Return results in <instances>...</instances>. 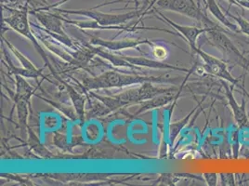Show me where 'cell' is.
Masks as SVG:
<instances>
[{
    "instance_id": "obj_8",
    "label": "cell",
    "mask_w": 249,
    "mask_h": 186,
    "mask_svg": "<svg viewBox=\"0 0 249 186\" xmlns=\"http://www.w3.org/2000/svg\"><path fill=\"white\" fill-rule=\"evenodd\" d=\"M207 6H208L209 12L218 20L225 28H227L231 31L239 33L238 26L237 24L232 23L231 21L229 20L227 16L221 11L219 6L217 3L216 0H207Z\"/></svg>"
},
{
    "instance_id": "obj_1",
    "label": "cell",
    "mask_w": 249,
    "mask_h": 186,
    "mask_svg": "<svg viewBox=\"0 0 249 186\" xmlns=\"http://www.w3.org/2000/svg\"><path fill=\"white\" fill-rule=\"evenodd\" d=\"M157 5L165 10L176 11L183 15H186L187 17L200 21L204 23L205 27L222 29L208 19L206 14L201 11V9L194 0H158Z\"/></svg>"
},
{
    "instance_id": "obj_2",
    "label": "cell",
    "mask_w": 249,
    "mask_h": 186,
    "mask_svg": "<svg viewBox=\"0 0 249 186\" xmlns=\"http://www.w3.org/2000/svg\"><path fill=\"white\" fill-rule=\"evenodd\" d=\"M223 31V29H213L208 32V38L211 44L222 52V54L228 60L232 61L234 63H237L249 71V58H246L241 53L237 47Z\"/></svg>"
},
{
    "instance_id": "obj_14",
    "label": "cell",
    "mask_w": 249,
    "mask_h": 186,
    "mask_svg": "<svg viewBox=\"0 0 249 186\" xmlns=\"http://www.w3.org/2000/svg\"><path fill=\"white\" fill-rule=\"evenodd\" d=\"M204 178L205 181L207 182L209 186H216L218 185V174L214 172H208V173H204Z\"/></svg>"
},
{
    "instance_id": "obj_9",
    "label": "cell",
    "mask_w": 249,
    "mask_h": 186,
    "mask_svg": "<svg viewBox=\"0 0 249 186\" xmlns=\"http://www.w3.org/2000/svg\"><path fill=\"white\" fill-rule=\"evenodd\" d=\"M36 16H37L38 20L41 21L42 24L45 25L47 28H49L52 31L56 32L60 35L64 36V34L61 30V25H62L61 21H60L61 18L55 17V16L51 15V14H43V13L36 14Z\"/></svg>"
},
{
    "instance_id": "obj_12",
    "label": "cell",
    "mask_w": 249,
    "mask_h": 186,
    "mask_svg": "<svg viewBox=\"0 0 249 186\" xmlns=\"http://www.w3.org/2000/svg\"><path fill=\"white\" fill-rule=\"evenodd\" d=\"M228 15L236 22V24L238 26L239 33L245 34V35L249 37V21H247L246 19H244L242 16H235V15H232L229 12Z\"/></svg>"
},
{
    "instance_id": "obj_5",
    "label": "cell",
    "mask_w": 249,
    "mask_h": 186,
    "mask_svg": "<svg viewBox=\"0 0 249 186\" xmlns=\"http://www.w3.org/2000/svg\"><path fill=\"white\" fill-rule=\"evenodd\" d=\"M62 12H68V13H73V14H82L85 16L90 17L91 19H94L97 22H99L100 25H112V24H118L122 23L127 20H130L134 18L139 14V12H129L125 13L122 15H113V14H106V13H102L99 11H61Z\"/></svg>"
},
{
    "instance_id": "obj_11",
    "label": "cell",
    "mask_w": 249,
    "mask_h": 186,
    "mask_svg": "<svg viewBox=\"0 0 249 186\" xmlns=\"http://www.w3.org/2000/svg\"><path fill=\"white\" fill-rule=\"evenodd\" d=\"M196 110V108H195L190 114L187 115L184 119H182L181 121L177 122V123H174V124H172L170 126V139H171V140L174 141V139H175L177 136H178V134L180 132V130L183 129V127L188 123V121H189L191 115L195 113Z\"/></svg>"
},
{
    "instance_id": "obj_6",
    "label": "cell",
    "mask_w": 249,
    "mask_h": 186,
    "mask_svg": "<svg viewBox=\"0 0 249 186\" xmlns=\"http://www.w3.org/2000/svg\"><path fill=\"white\" fill-rule=\"evenodd\" d=\"M222 85L225 90V95L228 100L229 105L231 109V112H232L236 124L238 125L239 128L249 129V118L248 113H247V108H246V100L243 99L242 104H239L233 95V93L231 92V88L229 87L228 84L223 82Z\"/></svg>"
},
{
    "instance_id": "obj_10",
    "label": "cell",
    "mask_w": 249,
    "mask_h": 186,
    "mask_svg": "<svg viewBox=\"0 0 249 186\" xmlns=\"http://www.w3.org/2000/svg\"><path fill=\"white\" fill-rule=\"evenodd\" d=\"M142 42L145 41H130V40H124V41H103V40H96L94 43H97V44H100V45H103L107 47L108 49L110 50H120V49H124V48H131V47H134L137 44L139 43H142Z\"/></svg>"
},
{
    "instance_id": "obj_7",
    "label": "cell",
    "mask_w": 249,
    "mask_h": 186,
    "mask_svg": "<svg viewBox=\"0 0 249 186\" xmlns=\"http://www.w3.org/2000/svg\"><path fill=\"white\" fill-rule=\"evenodd\" d=\"M165 19L172 26H174L178 31L185 37V38L188 40V43L190 44L191 48H194V47L196 46V40H197L198 37L200 35H202L204 33H208L210 30L216 29V28H209V27L199 28V27H196V26H182V25H178V24H176L175 22L169 21L166 17H165Z\"/></svg>"
},
{
    "instance_id": "obj_3",
    "label": "cell",
    "mask_w": 249,
    "mask_h": 186,
    "mask_svg": "<svg viewBox=\"0 0 249 186\" xmlns=\"http://www.w3.org/2000/svg\"><path fill=\"white\" fill-rule=\"evenodd\" d=\"M192 49L202 58V60L205 62V67L209 74L217 76L224 81L231 83L232 85L238 84V79L235 78L229 71L226 62L220 61L218 58L212 55H209L205 52H202L196 46Z\"/></svg>"
},
{
    "instance_id": "obj_13",
    "label": "cell",
    "mask_w": 249,
    "mask_h": 186,
    "mask_svg": "<svg viewBox=\"0 0 249 186\" xmlns=\"http://www.w3.org/2000/svg\"><path fill=\"white\" fill-rule=\"evenodd\" d=\"M221 183L223 186H234V174L233 173H221Z\"/></svg>"
},
{
    "instance_id": "obj_4",
    "label": "cell",
    "mask_w": 249,
    "mask_h": 186,
    "mask_svg": "<svg viewBox=\"0 0 249 186\" xmlns=\"http://www.w3.org/2000/svg\"><path fill=\"white\" fill-rule=\"evenodd\" d=\"M143 77H132L119 74L117 73L107 72L97 76L93 79H87L85 85L89 89H98V88H108V87H121L124 85H128L132 83L143 81Z\"/></svg>"
}]
</instances>
